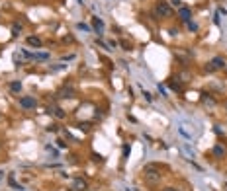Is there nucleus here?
Here are the masks:
<instances>
[{"instance_id": "nucleus-27", "label": "nucleus", "mask_w": 227, "mask_h": 191, "mask_svg": "<svg viewBox=\"0 0 227 191\" xmlns=\"http://www.w3.org/2000/svg\"><path fill=\"white\" fill-rule=\"evenodd\" d=\"M163 191H178V189H174V187H165Z\"/></svg>"}, {"instance_id": "nucleus-8", "label": "nucleus", "mask_w": 227, "mask_h": 191, "mask_svg": "<svg viewBox=\"0 0 227 191\" xmlns=\"http://www.w3.org/2000/svg\"><path fill=\"white\" fill-rule=\"evenodd\" d=\"M72 187H75L76 191H84V189H86V182H84V179H75Z\"/></svg>"}, {"instance_id": "nucleus-22", "label": "nucleus", "mask_w": 227, "mask_h": 191, "mask_svg": "<svg viewBox=\"0 0 227 191\" xmlns=\"http://www.w3.org/2000/svg\"><path fill=\"white\" fill-rule=\"evenodd\" d=\"M143 96H145V99H147V102H151V99H153V96H151L149 92H145V90H143Z\"/></svg>"}, {"instance_id": "nucleus-2", "label": "nucleus", "mask_w": 227, "mask_h": 191, "mask_svg": "<svg viewBox=\"0 0 227 191\" xmlns=\"http://www.w3.org/2000/svg\"><path fill=\"white\" fill-rule=\"evenodd\" d=\"M35 105H37V99L33 98V96H24V98H20V107H24V109H33Z\"/></svg>"}, {"instance_id": "nucleus-1", "label": "nucleus", "mask_w": 227, "mask_h": 191, "mask_svg": "<svg viewBox=\"0 0 227 191\" xmlns=\"http://www.w3.org/2000/svg\"><path fill=\"white\" fill-rule=\"evenodd\" d=\"M143 174H145L147 182L155 183V182L161 179V166H159V164H147L145 168H143Z\"/></svg>"}, {"instance_id": "nucleus-17", "label": "nucleus", "mask_w": 227, "mask_h": 191, "mask_svg": "<svg viewBox=\"0 0 227 191\" xmlns=\"http://www.w3.org/2000/svg\"><path fill=\"white\" fill-rule=\"evenodd\" d=\"M76 28H78V29H82V31H90V25H86V23H78V25H76Z\"/></svg>"}, {"instance_id": "nucleus-20", "label": "nucleus", "mask_w": 227, "mask_h": 191, "mask_svg": "<svg viewBox=\"0 0 227 191\" xmlns=\"http://www.w3.org/2000/svg\"><path fill=\"white\" fill-rule=\"evenodd\" d=\"M45 150H49V152H51V154H53V156H57V150H55V148H53V146H51V145H47V146H45Z\"/></svg>"}, {"instance_id": "nucleus-25", "label": "nucleus", "mask_w": 227, "mask_h": 191, "mask_svg": "<svg viewBox=\"0 0 227 191\" xmlns=\"http://www.w3.org/2000/svg\"><path fill=\"white\" fill-rule=\"evenodd\" d=\"M47 131H49V133H57V127L51 125V127H47Z\"/></svg>"}, {"instance_id": "nucleus-16", "label": "nucleus", "mask_w": 227, "mask_h": 191, "mask_svg": "<svg viewBox=\"0 0 227 191\" xmlns=\"http://www.w3.org/2000/svg\"><path fill=\"white\" fill-rule=\"evenodd\" d=\"M168 86H170L172 90H176V92H180V90H182V86H180L178 82H168Z\"/></svg>"}, {"instance_id": "nucleus-4", "label": "nucleus", "mask_w": 227, "mask_h": 191, "mask_svg": "<svg viewBox=\"0 0 227 191\" xmlns=\"http://www.w3.org/2000/svg\"><path fill=\"white\" fill-rule=\"evenodd\" d=\"M178 18L182 20V22H190V20H192V10L190 8H182V6H180L178 8Z\"/></svg>"}, {"instance_id": "nucleus-21", "label": "nucleus", "mask_w": 227, "mask_h": 191, "mask_svg": "<svg viewBox=\"0 0 227 191\" xmlns=\"http://www.w3.org/2000/svg\"><path fill=\"white\" fill-rule=\"evenodd\" d=\"M129 150H131V148H129L127 145L123 146V158H127V156H129Z\"/></svg>"}, {"instance_id": "nucleus-24", "label": "nucleus", "mask_w": 227, "mask_h": 191, "mask_svg": "<svg viewBox=\"0 0 227 191\" xmlns=\"http://www.w3.org/2000/svg\"><path fill=\"white\" fill-rule=\"evenodd\" d=\"M63 68H65V65H57V66H53V72H57V70H63Z\"/></svg>"}, {"instance_id": "nucleus-28", "label": "nucleus", "mask_w": 227, "mask_h": 191, "mask_svg": "<svg viewBox=\"0 0 227 191\" xmlns=\"http://www.w3.org/2000/svg\"><path fill=\"white\" fill-rule=\"evenodd\" d=\"M2 177H4V172H2V170H0V179H2Z\"/></svg>"}, {"instance_id": "nucleus-13", "label": "nucleus", "mask_w": 227, "mask_h": 191, "mask_svg": "<svg viewBox=\"0 0 227 191\" xmlns=\"http://www.w3.org/2000/svg\"><path fill=\"white\" fill-rule=\"evenodd\" d=\"M186 25H188V29H190V31H198V23H196V22H192V20H190V22H186Z\"/></svg>"}, {"instance_id": "nucleus-11", "label": "nucleus", "mask_w": 227, "mask_h": 191, "mask_svg": "<svg viewBox=\"0 0 227 191\" xmlns=\"http://www.w3.org/2000/svg\"><path fill=\"white\" fill-rule=\"evenodd\" d=\"M72 92H75V90L69 86V88H65V90L61 92V98H72Z\"/></svg>"}, {"instance_id": "nucleus-15", "label": "nucleus", "mask_w": 227, "mask_h": 191, "mask_svg": "<svg viewBox=\"0 0 227 191\" xmlns=\"http://www.w3.org/2000/svg\"><path fill=\"white\" fill-rule=\"evenodd\" d=\"M47 53H37V55H35V53H33V59H35V61H45V59H47Z\"/></svg>"}, {"instance_id": "nucleus-10", "label": "nucleus", "mask_w": 227, "mask_h": 191, "mask_svg": "<svg viewBox=\"0 0 227 191\" xmlns=\"http://www.w3.org/2000/svg\"><path fill=\"white\" fill-rule=\"evenodd\" d=\"M28 45L37 47V49H39V47H41L43 43H41V39H39V37H28Z\"/></svg>"}, {"instance_id": "nucleus-23", "label": "nucleus", "mask_w": 227, "mask_h": 191, "mask_svg": "<svg viewBox=\"0 0 227 191\" xmlns=\"http://www.w3.org/2000/svg\"><path fill=\"white\" fill-rule=\"evenodd\" d=\"M92 160H94V162H102V156H100V154H92Z\"/></svg>"}, {"instance_id": "nucleus-7", "label": "nucleus", "mask_w": 227, "mask_h": 191, "mask_svg": "<svg viewBox=\"0 0 227 191\" xmlns=\"http://www.w3.org/2000/svg\"><path fill=\"white\" fill-rule=\"evenodd\" d=\"M223 154H225V148H223L221 145L213 146V156H215V158H223Z\"/></svg>"}, {"instance_id": "nucleus-19", "label": "nucleus", "mask_w": 227, "mask_h": 191, "mask_svg": "<svg viewBox=\"0 0 227 191\" xmlns=\"http://www.w3.org/2000/svg\"><path fill=\"white\" fill-rule=\"evenodd\" d=\"M180 4H182V0H170V6H176V8H180Z\"/></svg>"}, {"instance_id": "nucleus-9", "label": "nucleus", "mask_w": 227, "mask_h": 191, "mask_svg": "<svg viewBox=\"0 0 227 191\" xmlns=\"http://www.w3.org/2000/svg\"><path fill=\"white\" fill-rule=\"evenodd\" d=\"M8 183H10V187H14L16 191H24V187H22V185H18V183L14 182V174H10V177H8Z\"/></svg>"}, {"instance_id": "nucleus-14", "label": "nucleus", "mask_w": 227, "mask_h": 191, "mask_svg": "<svg viewBox=\"0 0 227 191\" xmlns=\"http://www.w3.org/2000/svg\"><path fill=\"white\" fill-rule=\"evenodd\" d=\"M10 90H12V92H20V90H22V82H12V84H10Z\"/></svg>"}, {"instance_id": "nucleus-26", "label": "nucleus", "mask_w": 227, "mask_h": 191, "mask_svg": "<svg viewBox=\"0 0 227 191\" xmlns=\"http://www.w3.org/2000/svg\"><path fill=\"white\" fill-rule=\"evenodd\" d=\"M57 146H59V148H65L67 145H65V142H63V140H57Z\"/></svg>"}, {"instance_id": "nucleus-29", "label": "nucleus", "mask_w": 227, "mask_h": 191, "mask_svg": "<svg viewBox=\"0 0 227 191\" xmlns=\"http://www.w3.org/2000/svg\"><path fill=\"white\" fill-rule=\"evenodd\" d=\"M225 109H227V103H225Z\"/></svg>"}, {"instance_id": "nucleus-18", "label": "nucleus", "mask_w": 227, "mask_h": 191, "mask_svg": "<svg viewBox=\"0 0 227 191\" xmlns=\"http://www.w3.org/2000/svg\"><path fill=\"white\" fill-rule=\"evenodd\" d=\"M78 129H81V131H88L90 129V123H81V125H78Z\"/></svg>"}, {"instance_id": "nucleus-3", "label": "nucleus", "mask_w": 227, "mask_h": 191, "mask_svg": "<svg viewBox=\"0 0 227 191\" xmlns=\"http://www.w3.org/2000/svg\"><path fill=\"white\" fill-rule=\"evenodd\" d=\"M157 12L161 16H165V18H168V16L172 14V10H170V6L166 4V2H159V4H157Z\"/></svg>"}, {"instance_id": "nucleus-5", "label": "nucleus", "mask_w": 227, "mask_h": 191, "mask_svg": "<svg viewBox=\"0 0 227 191\" xmlns=\"http://www.w3.org/2000/svg\"><path fill=\"white\" fill-rule=\"evenodd\" d=\"M209 65H212L213 68H225V66H227V65H225V59H223V57H213Z\"/></svg>"}, {"instance_id": "nucleus-12", "label": "nucleus", "mask_w": 227, "mask_h": 191, "mask_svg": "<svg viewBox=\"0 0 227 191\" xmlns=\"http://www.w3.org/2000/svg\"><path fill=\"white\" fill-rule=\"evenodd\" d=\"M53 113H55V117H57V119H65V117H67V113L63 111L61 107H57V109H53Z\"/></svg>"}, {"instance_id": "nucleus-6", "label": "nucleus", "mask_w": 227, "mask_h": 191, "mask_svg": "<svg viewBox=\"0 0 227 191\" xmlns=\"http://www.w3.org/2000/svg\"><path fill=\"white\" fill-rule=\"evenodd\" d=\"M92 23H94V29L98 31V35H100V33H102V29H104V22L96 16V18H92Z\"/></svg>"}]
</instances>
